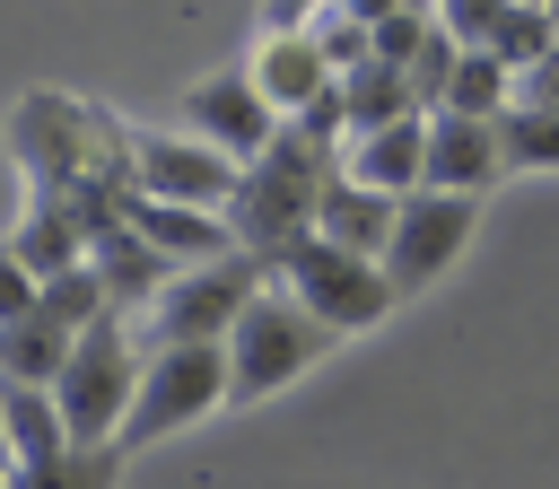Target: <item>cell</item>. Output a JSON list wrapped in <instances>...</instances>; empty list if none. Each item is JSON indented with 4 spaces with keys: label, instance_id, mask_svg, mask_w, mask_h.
<instances>
[{
    "label": "cell",
    "instance_id": "6da1fadb",
    "mask_svg": "<svg viewBox=\"0 0 559 489\" xmlns=\"http://www.w3.org/2000/svg\"><path fill=\"white\" fill-rule=\"evenodd\" d=\"M349 166V148L341 140H323V131H306L297 114L280 122V140L245 166V183H236V201H227V227H236V244L245 253H280V244H297V236H314V210H323V183Z\"/></svg>",
    "mask_w": 559,
    "mask_h": 489
},
{
    "label": "cell",
    "instance_id": "7a4b0ae2",
    "mask_svg": "<svg viewBox=\"0 0 559 489\" xmlns=\"http://www.w3.org/2000/svg\"><path fill=\"white\" fill-rule=\"evenodd\" d=\"M52 402H61V419H70L79 445H122V419H131V402H140V358H131V314H122V306H105V314L79 332Z\"/></svg>",
    "mask_w": 559,
    "mask_h": 489
},
{
    "label": "cell",
    "instance_id": "3957f363",
    "mask_svg": "<svg viewBox=\"0 0 559 489\" xmlns=\"http://www.w3.org/2000/svg\"><path fill=\"white\" fill-rule=\"evenodd\" d=\"M341 332L306 306V297H288V288H262L245 314H236V332H227V358H236V402H271L280 384H297L323 349H332Z\"/></svg>",
    "mask_w": 559,
    "mask_h": 489
},
{
    "label": "cell",
    "instance_id": "277c9868",
    "mask_svg": "<svg viewBox=\"0 0 559 489\" xmlns=\"http://www.w3.org/2000/svg\"><path fill=\"white\" fill-rule=\"evenodd\" d=\"M218 402H236V358L227 341H157V358L140 367V402L122 419V445H157L192 419H210Z\"/></svg>",
    "mask_w": 559,
    "mask_h": 489
},
{
    "label": "cell",
    "instance_id": "5b68a950",
    "mask_svg": "<svg viewBox=\"0 0 559 489\" xmlns=\"http://www.w3.org/2000/svg\"><path fill=\"white\" fill-rule=\"evenodd\" d=\"M271 271L288 279V297H306L332 332H367V323H384L393 314V271L376 262V253H349V244H332L323 227L314 236H297V244H280L271 253Z\"/></svg>",
    "mask_w": 559,
    "mask_h": 489
},
{
    "label": "cell",
    "instance_id": "8992f818",
    "mask_svg": "<svg viewBox=\"0 0 559 489\" xmlns=\"http://www.w3.org/2000/svg\"><path fill=\"white\" fill-rule=\"evenodd\" d=\"M262 253H218V262H192V271H175L166 288H157V306H148V332L157 341H227L236 332V314L262 297Z\"/></svg>",
    "mask_w": 559,
    "mask_h": 489
},
{
    "label": "cell",
    "instance_id": "52a82bcc",
    "mask_svg": "<svg viewBox=\"0 0 559 489\" xmlns=\"http://www.w3.org/2000/svg\"><path fill=\"white\" fill-rule=\"evenodd\" d=\"M245 183V157H227L201 131H140L131 140V192L148 201H183V210H227Z\"/></svg>",
    "mask_w": 559,
    "mask_h": 489
},
{
    "label": "cell",
    "instance_id": "ba28073f",
    "mask_svg": "<svg viewBox=\"0 0 559 489\" xmlns=\"http://www.w3.org/2000/svg\"><path fill=\"white\" fill-rule=\"evenodd\" d=\"M472 218H480V192L419 183V192L402 201V218H393V244H384V271H393V288L411 297V288L445 279V271H454V253L472 244Z\"/></svg>",
    "mask_w": 559,
    "mask_h": 489
},
{
    "label": "cell",
    "instance_id": "9c48e42d",
    "mask_svg": "<svg viewBox=\"0 0 559 489\" xmlns=\"http://www.w3.org/2000/svg\"><path fill=\"white\" fill-rule=\"evenodd\" d=\"M280 122H288V114L262 96V79H253V70H210L201 87H183V131L218 140V148H227V157H245V166L280 140Z\"/></svg>",
    "mask_w": 559,
    "mask_h": 489
},
{
    "label": "cell",
    "instance_id": "30bf717a",
    "mask_svg": "<svg viewBox=\"0 0 559 489\" xmlns=\"http://www.w3.org/2000/svg\"><path fill=\"white\" fill-rule=\"evenodd\" d=\"M498 175H515V166H507V131L480 122V114L437 105V114H428V183H445V192H489Z\"/></svg>",
    "mask_w": 559,
    "mask_h": 489
},
{
    "label": "cell",
    "instance_id": "8fae6325",
    "mask_svg": "<svg viewBox=\"0 0 559 489\" xmlns=\"http://www.w3.org/2000/svg\"><path fill=\"white\" fill-rule=\"evenodd\" d=\"M253 79H262V96L280 105V114H306L341 70H332V52L314 44V26H280V35H262L253 44V61H245Z\"/></svg>",
    "mask_w": 559,
    "mask_h": 489
},
{
    "label": "cell",
    "instance_id": "7c38bea8",
    "mask_svg": "<svg viewBox=\"0 0 559 489\" xmlns=\"http://www.w3.org/2000/svg\"><path fill=\"white\" fill-rule=\"evenodd\" d=\"M166 262H218V253H236V227H227V210H183V201H148V192H131V210H122Z\"/></svg>",
    "mask_w": 559,
    "mask_h": 489
},
{
    "label": "cell",
    "instance_id": "4fadbf2b",
    "mask_svg": "<svg viewBox=\"0 0 559 489\" xmlns=\"http://www.w3.org/2000/svg\"><path fill=\"white\" fill-rule=\"evenodd\" d=\"M87 262H96V279H105V297H114L122 314L157 306V288H166V279L183 271V262H166V253H157V244H148V236L131 227V218H114V227H105V236L87 244Z\"/></svg>",
    "mask_w": 559,
    "mask_h": 489
},
{
    "label": "cell",
    "instance_id": "5bb4252c",
    "mask_svg": "<svg viewBox=\"0 0 559 489\" xmlns=\"http://www.w3.org/2000/svg\"><path fill=\"white\" fill-rule=\"evenodd\" d=\"M393 218H402V192H376V183H358L349 166L323 183V210H314V227H323L332 244L376 253V262H384V244H393Z\"/></svg>",
    "mask_w": 559,
    "mask_h": 489
},
{
    "label": "cell",
    "instance_id": "9a60e30c",
    "mask_svg": "<svg viewBox=\"0 0 559 489\" xmlns=\"http://www.w3.org/2000/svg\"><path fill=\"white\" fill-rule=\"evenodd\" d=\"M349 175L411 201V192L428 183V114H402V122H384V131H358V140H349Z\"/></svg>",
    "mask_w": 559,
    "mask_h": 489
},
{
    "label": "cell",
    "instance_id": "2e32d148",
    "mask_svg": "<svg viewBox=\"0 0 559 489\" xmlns=\"http://www.w3.org/2000/svg\"><path fill=\"white\" fill-rule=\"evenodd\" d=\"M341 105H349V140H358V131H384V122L419 114V87L393 61H358V70H341Z\"/></svg>",
    "mask_w": 559,
    "mask_h": 489
},
{
    "label": "cell",
    "instance_id": "e0dca14e",
    "mask_svg": "<svg viewBox=\"0 0 559 489\" xmlns=\"http://www.w3.org/2000/svg\"><path fill=\"white\" fill-rule=\"evenodd\" d=\"M0 410H9V445H17V463H44V454L79 445L70 419H61V402H52V384H0Z\"/></svg>",
    "mask_w": 559,
    "mask_h": 489
},
{
    "label": "cell",
    "instance_id": "ac0fdd59",
    "mask_svg": "<svg viewBox=\"0 0 559 489\" xmlns=\"http://www.w3.org/2000/svg\"><path fill=\"white\" fill-rule=\"evenodd\" d=\"M114 480H122V445H61L9 472V489H114Z\"/></svg>",
    "mask_w": 559,
    "mask_h": 489
},
{
    "label": "cell",
    "instance_id": "d6986e66",
    "mask_svg": "<svg viewBox=\"0 0 559 489\" xmlns=\"http://www.w3.org/2000/svg\"><path fill=\"white\" fill-rule=\"evenodd\" d=\"M9 244H17L44 279H52V271H70V262H87V227H79L61 201H35V210H26V227H17Z\"/></svg>",
    "mask_w": 559,
    "mask_h": 489
},
{
    "label": "cell",
    "instance_id": "ffe728a7",
    "mask_svg": "<svg viewBox=\"0 0 559 489\" xmlns=\"http://www.w3.org/2000/svg\"><path fill=\"white\" fill-rule=\"evenodd\" d=\"M445 105H454V114H480V122H498V114L515 105V70H507L498 52H463V61H454V87H445Z\"/></svg>",
    "mask_w": 559,
    "mask_h": 489
},
{
    "label": "cell",
    "instance_id": "44dd1931",
    "mask_svg": "<svg viewBox=\"0 0 559 489\" xmlns=\"http://www.w3.org/2000/svg\"><path fill=\"white\" fill-rule=\"evenodd\" d=\"M498 131H507V166H524V175H550L559 166V105H507L498 114Z\"/></svg>",
    "mask_w": 559,
    "mask_h": 489
},
{
    "label": "cell",
    "instance_id": "7402d4cb",
    "mask_svg": "<svg viewBox=\"0 0 559 489\" xmlns=\"http://www.w3.org/2000/svg\"><path fill=\"white\" fill-rule=\"evenodd\" d=\"M550 44H559V17H550V9H533V0H515L489 52H498L507 70H533V61H550Z\"/></svg>",
    "mask_w": 559,
    "mask_h": 489
},
{
    "label": "cell",
    "instance_id": "603a6c76",
    "mask_svg": "<svg viewBox=\"0 0 559 489\" xmlns=\"http://www.w3.org/2000/svg\"><path fill=\"white\" fill-rule=\"evenodd\" d=\"M314 44L332 52V70H358V61H376V26H367V17H349L341 0H332V9H314Z\"/></svg>",
    "mask_w": 559,
    "mask_h": 489
},
{
    "label": "cell",
    "instance_id": "cb8c5ba5",
    "mask_svg": "<svg viewBox=\"0 0 559 489\" xmlns=\"http://www.w3.org/2000/svg\"><path fill=\"white\" fill-rule=\"evenodd\" d=\"M507 9H515V0H437V26H445L463 52H489L498 26H507Z\"/></svg>",
    "mask_w": 559,
    "mask_h": 489
},
{
    "label": "cell",
    "instance_id": "d4e9b609",
    "mask_svg": "<svg viewBox=\"0 0 559 489\" xmlns=\"http://www.w3.org/2000/svg\"><path fill=\"white\" fill-rule=\"evenodd\" d=\"M428 35H437V9H393V17H376V61H393V70H411Z\"/></svg>",
    "mask_w": 559,
    "mask_h": 489
},
{
    "label": "cell",
    "instance_id": "484cf974",
    "mask_svg": "<svg viewBox=\"0 0 559 489\" xmlns=\"http://www.w3.org/2000/svg\"><path fill=\"white\" fill-rule=\"evenodd\" d=\"M35 297H44V271H35L17 244H0V323H9V314H26Z\"/></svg>",
    "mask_w": 559,
    "mask_h": 489
},
{
    "label": "cell",
    "instance_id": "4316f807",
    "mask_svg": "<svg viewBox=\"0 0 559 489\" xmlns=\"http://www.w3.org/2000/svg\"><path fill=\"white\" fill-rule=\"evenodd\" d=\"M515 96H524V105H559V44H550V61L515 70Z\"/></svg>",
    "mask_w": 559,
    "mask_h": 489
},
{
    "label": "cell",
    "instance_id": "83f0119b",
    "mask_svg": "<svg viewBox=\"0 0 559 489\" xmlns=\"http://www.w3.org/2000/svg\"><path fill=\"white\" fill-rule=\"evenodd\" d=\"M314 9H332V0H262V35H280V26H314Z\"/></svg>",
    "mask_w": 559,
    "mask_h": 489
},
{
    "label": "cell",
    "instance_id": "f1b7e54d",
    "mask_svg": "<svg viewBox=\"0 0 559 489\" xmlns=\"http://www.w3.org/2000/svg\"><path fill=\"white\" fill-rule=\"evenodd\" d=\"M341 9H349V17H367V26H376V17H393V9H437V0H341Z\"/></svg>",
    "mask_w": 559,
    "mask_h": 489
},
{
    "label": "cell",
    "instance_id": "f546056e",
    "mask_svg": "<svg viewBox=\"0 0 559 489\" xmlns=\"http://www.w3.org/2000/svg\"><path fill=\"white\" fill-rule=\"evenodd\" d=\"M0 472H17V445H9V410H0Z\"/></svg>",
    "mask_w": 559,
    "mask_h": 489
},
{
    "label": "cell",
    "instance_id": "4dcf8cb0",
    "mask_svg": "<svg viewBox=\"0 0 559 489\" xmlns=\"http://www.w3.org/2000/svg\"><path fill=\"white\" fill-rule=\"evenodd\" d=\"M533 9H550V0H533Z\"/></svg>",
    "mask_w": 559,
    "mask_h": 489
},
{
    "label": "cell",
    "instance_id": "1f68e13d",
    "mask_svg": "<svg viewBox=\"0 0 559 489\" xmlns=\"http://www.w3.org/2000/svg\"><path fill=\"white\" fill-rule=\"evenodd\" d=\"M0 489H9V472H0Z\"/></svg>",
    "mask_w": 559,
    "mask_h": 489
},
{
    "label": "cell",
    "instance_id": "d6a6232c",
    "mask_svg": "<svg viewBox=\"0 0 559 489\" xmlns=\"http://www.w3.org/2000/svg\"><path fill=\"white\" fill-rule=\"evenodd\" d=\"M550 17H559V0H550Z\"/></svg>",
    "mask_w": 559,
    "mask_h": 489
}]
</instances>
